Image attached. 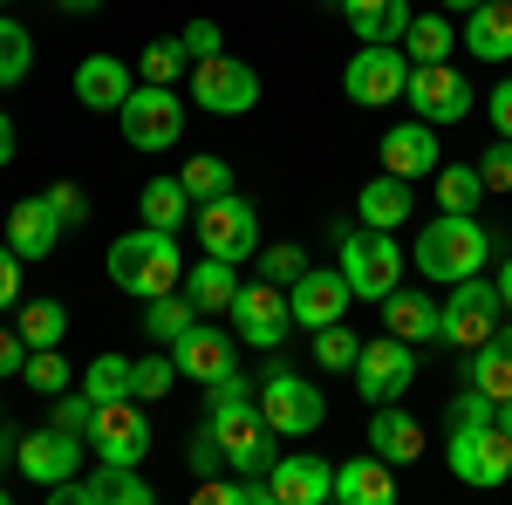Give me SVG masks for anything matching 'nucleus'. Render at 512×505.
Instances as JSON below:
<instances>
[{
  "label": "nucleus",
  "mask_w": 512,
  "mask_h": 505,
  "mask_svg": "<svg viewBox=\"0 0 512 505\" xmlns=\"http://www.w3.org/2000/svg\"><path fill=\"white\" fill-rule=\"evenodd\" d=\"M103 273L117 280L123 294H137V301H158V294H171V287L185 280V253H178V233L137 226V233L110 239V260H103Z\"/></svg>",
  "instance_id": "obj_1"
},
{
  "label": "nucleus",
  "mask_w": 512,
  "mask_h": 505,
  "mask_svg": "<svg viewBox=\"0 0 512 505\" xmlns=\"http://www.w3.org/2000/svg\"><path fill=\"white\" fill-rule=\"evenodd\" d=\"M492 260V226H478V212H437L431 226L417 233V273L451 287Z\"/></svg>",
  "instance_id": "obj_2"
},
{
  "label": "nucleus",
  "mask_w": 512,
  "mask_h": 505,
  "mask_svg": "<svg viewBox=\"0 0 512 505\" xmlns=\"http://www.w3.org/2000/svg\"><path fill=\"white\" fill-rule=\"evenodd\" d=\"M260 417L274 424V437H315L328 424V396L308 376H294L274 349H267V376H260Z\"/></svg>",
  "instance_id": "obj_3"
},
{
  "label": "nucleus",
  "mask_w": 512,
  "mask_h": 505,
  "mask_svg": "<svg viewBox=\"0 0 512 505\" xmlns=\"http://www.w3.org/2000/svg\"><path fill=\"white\" fill-rule=\"evenodd\" d=\"M499 321H506V301H499V280H451V294H444V308H437V342L444 349H478V342H492L499 335Z\"/></svg>",
  "instance_id": "obj_4"
},
{
  "label": "nucleus",
  "mask_w": 512,
  "mask_h": 505,
  "mask_svg": "<svg viewBox=\"0 0 512 505\" xmlns=\"http://www.w3.org/2000/svg\"><path fill=\"white\" fill-rule=\"evenodd\" d=\"M335 246H342V273H349L355 301H383V294L403 287V246H396L390 233H376V226H355L349 233V226H342Z\"/></svg>",
  "instance_id": "obj_5"
},
{
  "label": "nucleus",
  "mask_w": 512,
  "mask_h": 505,
  "mask_svg": "<svg viewBox=\"0 0 512 505\" xmlns=\"http://www.w3.org/2000/svg\"><path fill=\"white\" fill-rule=\"evenodd\" d=\"M403 82H410L403 41H362L342 69V96L355 110H390V103H403Z\"/></svg>",
  "instance_id": "obj_6"
},
{
  "label": "nucleus",
  "mask_w": 512,
  "mask_h": 505,
  "mask_svg": "<svg viewBox=\"0 0 512 505\" xmlns=\"http://www.w3.org/2000/svg\"><path fill=\"white\" fill-rule=\"evenodd\" d=\"M444 465H451L458 485H478V492L506 485L512 478V430H499V417H492V424H451Z\"/></svg>",
  "instance_id": "obj_7"
},
{
  "label": "nucleus",
  "mask_w": 512,
  "mask_h": 505,
  "mask_svg": "<svg viewBox=\"0 0 512 505\" xmlns=\"http://www.w3.org/2000/svg\"><path fill=\"white\" fill-rule=\"evenodd\" d=\"M192 226H198V246L212 253V260H253L260 253V212H253V198H239V192H219V198H205L192 212Z\"/></svg>",
  "instance_id": "obj_8"
},
{
  "label": "nucleus",
  "mask_w": 512,
  "mask_h": 505,
  "mask_svg": "<svg viewBox=\"0 0 512 505\" xmlns=\"http://www.w3.org/2000/svg\"><path fill=\"white\" fill-rule=\"evenodd\" d=\"M123 137H130V151H171L178 137H185V103H178V89H164V82H137L130 96H123Z\"/></svg>",
  "instance_id": "obj_9"
},
{
  "label": "nucleus",
  "mask_w": 512,
  "mask_h": 505,
  "mask_svg": "<svg viewBox=\"0 0 512 505\" xmlns=\"http://www.w3.org/2000/svg\"><path fill=\"white\" fill-rule=\"evenodd\" d=\"M233 335L246 342V349H280V342L294 335V301H287V287H274L267 273H260V280H239Z\"/></svg>",
  "instance_id": "obj_10"
},
{
  "label": "nucleus",
  "mask_w": 512,
  "mask_h": 505,
  "mask_svg": "<svg viewBox=\"0 0 512 505\" xmlns=\"http://www.w3.org/2000/svg\"><path fill=\"white\" fill-rule=\"evenodd\" d=\"M205 424H212V437H219V451H226V465H233V471H267L280 458V437H274V424L260 417V403L205 410Z\"/></svg>",
  "instance_id": "obj_11"
},
{
  "label": "nucleus",
  "mask_w": 512,
  "mask_h": 505,
  "mask_svg": "<svg viewBox=\"0 0 512 505\" xmlns=\"http://www.w3.org/2000/svg\"><path fill=\"white\" fill-rule=\"evenodd\" d=\"M403 103H410V110H417L424 123L451 130V123H465V117H472V82L458 76L451 62H410Z\"/></svg>",
  "instance_id": "obj_12"
},
{
  "label": "nucleus",
  "mask_w": 512,
  "mask_h": 505,
  "mask_svg": "<svg viewBox=\"0 0 512 505\" xmlns=\"http://www.w3.org/2000/svg\"><path fill=\"white\" fill-rule=\"evenodd\" d=\"M192 103L205 117H246L260 103V76L233 55H205V62H192Z\"/></svg>",
  "instance_id": "obj_13"
},
{
  "label": "nucleus",
  "mask_w": 512,
  "mask_h": 505,
  "mask_svg": "<svg viewBox=\"0 0 512 505\" xmlns=\"http://www.w3.org/2000/svg\"><path fill=\"white\" fill-rule=\"evenodd\" d=\"M89 444L103 465H144L151 458V417L137 396H117V403H96V424H89Z\"/></svg>",
  "instance_id": "obj_14"
},
{
  "label": "nucleus",
  "mask_w": 512,
  "mask_h": 505,
  "mask_svg": "<svg viewBox=\"0 0 512 505\" xmlns=\"http://www.w3.org/2000/svg\"><path fill=\"white\" fill-rule=\"evenodd\" d=\"M158 499V485L151 478H137V465H103L89 478H62V485H48V505H151Z\"/></svg>",
  "instance_id": "obj_15"
},
{
  "label": "nucleus",
  "mask_w": 512,
  "mask_h": 505,
  "mask_svg": "<svg viewBox=\"0 0 512 505\" xmlns=\"http://www.w3.org/2000/svg\"><path fill=\"white\" fill-rule=\"evenodd\" d=\"M410 383H417V349H410V342H396V335L362 342V355H355V389H362V403H403Z\"/></svg>",
  "instance_id": "obj_16"
},
{
  "label": "nucleus",
  "mask_w": 512,
  "mask_h": 505,
  "mask_svg": "<svg viewBox=\"0 0 512 505\" xmlns=\"http://www.w3.org/2000/svg\"><path fill=\"white\" fill-rule=\"evenodd\" d=\"M171 362H178L185 383H219L226 369H239V335L212 328V321H192V328L171 342Z\"/></svg>",
  "instance_id": "obj_17"
},
{
  "label": "nucleus",
  "mask_w": 512,
  "mask_h": 505,
  "mask_svg": "<svg viewBox=\"0 0 512 505\" xmlns=\"http://www.w3.org/2000/svg\"><path fill=\"white\" fill-rule=\"evenodd\" d=\"M287 301H294V328H308V335H315V328H328V321H342V314H349L355 294H349V273H342V267H335V273L308 267L294 287H287Z\"/></svg>",
  "instance_id": "obj_18"
},
{
  "label": "nucleus",
  "mask_w": 512,
  "mask_h": 505,
  "mask_svg": "<svg viewBox=\"0 0 512 505\" xmlns=\"http://www.w3.org/2000/svg\"><path fill=\"white\" fill-rule=\"evenodd\" d=\"M14 465H21V478H28V485H41V492H48V485L76 478V465H82V437H69V430H55V424H48V430H28Z\"/></svg>",
  "instance_id": "obj_19"
},
{
  "label": "nucleus",
  "mask_w": 512,
  "mask_h": 505,
  "mask_svg": "<svg viewBox=\"0 0 512 505\" xmlns=\"http://www.w3.org/2000/svg\"><path fill=\"white\" fill-rule=\"evenodd\" d=\"M383 171H396V178H437V123H424V117H410V123H396V130H383Z\"/></svg>",
  "instance_id": "obj_20"
},
{
  "label": "nucleus",
  "mask_w": 512,
  "mask_h": 505,
  "mask_svg": "<svg viewBox=\"0 0 512 505\" xmlns=\"http://www.w3.org/2000/svg\"><path fill=\"white\" fill-rule=\"evenodd\" d=\"M267 478H274V505H328V499H335V465L315 458V451L274 458Z\"/></svg>",
  "instance_id": "obj_21"
},
{
  "label": "nucleus",
  "mask_w": 512,
  "mask_h": 505,
  "mask_svg": "<svg viewBox=\"0 0 512 505\" xmlns=\"http://www.w3.org/2000/svg\"><path fill=\"white\" fill-rule=\"evenodd\" d=\"M410 212H417V192H410V178H396V171L369 178V185L355 192V219H362V226H376V233H403V226H410Z\"/></svg>",
  "instance_id": "obj_22"
},
{
  "label": "nucleus",
  "mask_w": 512,
  "mask_h": 505,
  "mask_svg": "<svg viewBox=\"0 0 512 505\" xmlns=\"http://www.w3.org/2000/svg\"><path fill=\"white\" fill-rule=\"evenodd\" d=\"M130 89H137V82H130V69H123L117 55H82V62H76V103H82V110L117 117Z\"/></svg>",
  "instance_id": "obj_23"
},
{
  "label": "nucleus",
  "mask_w": 512,
  "mask_h": 505,
  "mask_svg": "<svg viewBox=\"0 0 512 505\" xmlns=\"http://www.w3.org/2000/svg\"><path fill=\"white\" fill-rule=\"evenodd\" d=\"M62 233H69V226L55 219V205H48V198H21V205L7 212V246H14L21 260H48Z\"/></svg>",
  "instance_id": "obj_24"
},
{
  "label": "nucleus",
  "mask_w": 512,
  "mask_h": 505,
  "mask_svg": "<svg viewBox=\"0 0 512 505\" xmlns=\"http://www.w3.org/2000/svg\"><path fill=\"white\" fill-rule=\"evenodd\" d=\"M369 451L390 458V465H417V458H424V424H417L403 403H376V417H369Z\"/></svg>",
  "instance_id": "obj_25"
},
{
  "label": "nucleus",
  "mask_w": 512,
  "mask_h": 505,
  "mask_svg": "<svg viewBox=\"0 0 512 505\" xmlns=\"http://www.w3.org/2000/svg\"><path fill=\"white\" fill-rule=\"evenodd\" d=\"M335 499L342 505H390L396 499V465L390 458H342L335 465Z\"/></svg>",
  "instance_id": "obj_26"
},
{
  "label": "nucleus",
  "mask_w": 512,
  "mask_h": 505,
  "mask_svg": "<svg viewBox=\"0 0 512 505\" xmlns=\"http://www.w3.org/2000/svg\"><path fill=\"white\" fill-rule=\"evenodd\" d=\"M465 48L478 62H512V0H478L465 14Z\"/></svg>",
  "instance_id": "obj_27"
},
{
  "label": "nucleus",
  "mask_w": 512,
  "mask_h": 505,
  "mask_svg": "<svg viewBox=\"0 0 512 505\" xmlns=\"http://www.w3.org/2000/svg\"><path fill=\"white\" fill-rule=\"evenodd\" d=\"M376 308H383V328H390L396 342H410V349L437 342V301L431 294H403V287H396V294H383Z\"/></svg>",
  "instance_id": "obj_28"
},
{
  "label": "nucleus",
  "mask_w": 512,
  "mask_h": 505,
  "mask_svg": "<svg viewBox=\"0 0 512 505\" xmlns=\"http://www.w3.org/2000/svg\"><path fill=\"white\" fill-rule=\"evenodd\" d=\"M335 7H342V21H349L362 41H403V28L417 21L410 0H335Z\"/></svg>",
  "instance_id": "obj_29"
},
{
  "label": "nucleus",
  "mask_w": 512,
  "mask_h": 505,
  "mask_svg": "<svg viewBox=\"0 0 512 505\" xmlns=\"http://www.w3.org/2000/svg\"><path fill=\"white\" fill-rule=\"evenodd\" d=\"M185 294H192L198 314H233V294H239V267L233 260H198L192 273H185Z\"/></svg>",
  "instance_id": "obj_30"
},
{
  "label": "nucleus",
  "mask_w": 512,
  "mask_h": 505,
  "mask_svg": "<svg viewBox=\"0 0 512 505\" xmlns=\"http://www.w3.org/2000/svg\"><path fill=\"white\" fill-rule=\"evenodd\" d=\"M137 212H144V226H158V233H185V219H192L198 205L185 192V178H151L144 192H137Z\"/></svg>",
  "instance_id": "obj_31"
},
{
  "label": "nucleus",
  "mask_w": 512,
  "mask_h": 505,
  "mask_svg": "<svg viewBox=\"0 0 512 505\" xmlns=\"http://www.w3.org/2000/svg\"><path fill=\"white\" fill-rule=\"evenodd\" d=\"M465 383H478L492 403H506L512 396V349L492 335V342H478V349H465Z\"/></svg>",
  "instance_id": "obj_32"
},
{
  "label": "nucleus",
  "mask_w": 512,
  "mask_h": 505,
  "mask_svg": "<svg viewBox=\"0 0 512 505\" xmlns=\"http://www.w3.org/2000/svg\"><path fill=\"white\" fill-rule=\"evenodd\" d=\"M451 48H458V21L451 14H417L403 28V55L410 62H451Z\"/></svg>",
  "instance_id": "obj_33"
},
{
  "label": "nucleus",
  "mask_w": 512,
  "mask_h": 505,
  "mask_svg": "<svg viewBox=\"0 0 512 505\" xmlns=\"http://www.w3.org/2000/svg\"><path fill=\"white\" fill-rule=\"evenodd\" d=\"M192 321H198V308H192V294H178V287H171V294H158V301H144V335H151V342H164V349H171Z\"/></svg>",
  "instance_id": "obj_34"
},
{
  "label": "nucleus",
  "mask_w": 512,
  "mask_h": 505,
  "mask_svg": "<svg viewBox=\"0 0 512 505\" xmlns=\"http://www.w3.org/2000/svg\"><path fill=\"white\" fill-rule=\"evenodd\" d=\"M478 198H485L478 164H437V212H478Z\"/></svg>",
  "instance_id": "obj_35"
},
{
  "label": "nucleus",
  "mask_w": 512,
  "mask_h": 505,
  "mask_svg": "<svg viewBox=\"0 0 512 505\" xmlns=\"http://www.w3.org/2000/svg\"><path fill=\"white\" fill-rule=\"evenodd\" d=\"M69 335V308L62 301H21V342L28 349H62Z\"/></svg>",
  "instance_id": "obj_36"
},
{
  "label": "nucleus",
  "mask_w": 512,
  "mask_h": 505,
  "mask_svg": "<svg viewBox=\"0 0 512 505\" xmlns=\"http://www.w3.org/2000/svg\"><path fill=\"white\" fill-rule=\"evenodd\" d=\"M355 355H362V335H355V328H342V321L315 328V362L328 376H355Z\"/></svg>",
  "instance_id": "obj_37"
},
{
  "label": "nucleus",
  "mask_w": 512,
  "mask_h": 505,
  "mask_svg": "<svg viewBox=\"0 0 512 505\" xmlns=\"http://www.w3.org/2000/svg\"><path fill=\"white\" fill-rule=\"evenodd\" d=\"M178 178H185V192H192V205H205V198H219V192H233L239 178H233V164H226V157H185V171H178Z\"/></svg>",
  "instance_id": "obj_38"
},
{
  "label": "nucleus",
  "mask_w": 512,
  "mask_h": 505,
  "mask_svg": "<svg viewBox=\"0 0 512 505\" xmlns=\"http://www.w3.org/2000/svg\"><path fill=\"white\" fill-rule=\"evenodd\" d=\"M171 383H178L171 349H164V355H137V362H130V396H137V403H164V396H171Z\"/></svg>",
  "instance_id": "obj_39"
},
{
  "label": "nucleus",
  "mask_w": 512,
  "mask_h": 505,
  "mask_svg": "<svg viewBox=\"0 0 512 505\" xmlns=\"http://www.w3.org/2000/svg\"><path fill=\"white\" fill-rule=\"evenodd\" d=\"M28 69H35V41H28V28H21V21H0V89H21Z\"/></svg>",
  "instance_id": "obj_40"
},
{
  "label": "nucleus",
  "mask_w": 512,
  "mask_h": 505,
  "mask_svg": "<svg viewBox=\"0 0 512 505\" xmlns=\"http://www.w3.org/2000/svg\"><path fill=\"white\" fill-rule=\"evenodd\" d=\"M137 76H144V82H164V89H171L178 76H192V55H185V41H178V35L151 41V48H144V62H137Z\"/></svg>",
  "instance_id": "obj_41"
},
{
  "label": "nucleus",
  "mask_w": 512,
  "mask_h": 505,
  "mask_svg": "<svg viewBox=\"0 0 512 505\" xmlns=\"http://www.w3.org/2000/svg\"><path fill=\"white\" fill-rule=\"evenodd\" d=\"M82 389H89L96 403H117V396H130V355H96V362L82 369Z\"/></svg>",
  "instance_id": "obj_42"
},
{
  "label": "nucleus",
  "mask_w": 512,
  "mask_h": 505,
  "mask_svg": "<svg viewBox=\"0 0 512 505\" xmlns=\"http://www.w3.org/2000/svg\"><path fill=\"white\" fill-rule=\"evenodd\" d=\"M253 260H260V273H267L274 287H294V280L308 273V253H301V246H287V239H280V246H260Z\"/></svg>",
  "instance_id": "obj_43"
},
{
  "label": "nucleus",
  "mask_w": 512,
  "mask_h": 505,
  "mask_svg": "<svg viewBox=\"0 0 512 505\" xmlns=\"http://www.w3.org/2000/svg\"><path fill=\"white\" fill-rule=\"evenodd\" d=\"M21 376H28V389H41V396H62V389H69V362L55 349H28V369H21Z\"/></svg>",
  "instance_id": "obj_44"
},
{
  "label": "nucleus",
  "mask_w": 512,
  "mask_h": 505,
  "mask_svg": "<svg viewBox=\"0 0 512 505\" xmlns=\"http://www.w3.org/2000/svg\"><path fill=\"white\" fill-rule=\"evenodd\" d=\"M48 424L69 430V437H89V424H96V396H89V389H76V396L62 389V403L48 410Z\"/></svg>",
  "instance_id": "obj_45"
},
{
  "label": "nucleus",
  "mask_w": 512,
  "mask_h": 505,
  "mask_svg": "<svg viewBox=\"0 0 512 505\" xmlns=\"http://www.w3.org/2000/svg\"><path fill=\"white\" fill-rule=\"evenodd\" d=\"M185 465H192V478H212V471L226 465V451H219V437H212V424H198L192 437H185Z\"/></svg>",
  "instance_id": "obj_46"
},
{
  "label": "nucleus",
  "mask_w": 512,
  "mask_h": 505,
  "mask_svg": "<svg viewBox=\"0 0 512 505\" xmlns=\"http://www.w3.org/2000/svg\"><path fill=\"white\" fill-rule=\"evenodd\" d=\"M205 396H212V410H233V403H260V383L239 376V369H226L219 383H205Z\"/></svg>",
  "instance_id": "obj_47"
},
{
  "label": "nucleus",
  "mask_w": 512,
  "mask_h": 505,
  "mask_svg": "<svg viewBox=\"0 0 512 505\" xmlns=\"http://www.w3.org/2000/svg\"><path fill=\"white\" fill-rule=\"evenodd\" d=\"M492 417H499V403H492L478 383H465L458 396H451V424H492Z\"/></svg>",
  "instance_id": "obj_48"
},
{
  "label": "nucleus",
  "mask_w": 512,
  "mask_h": 505,
  "mask_svg": "<svg viewBox=\"0 0 512 505\" xmlns=\"http://www.w3.org/2000/svg\"><path fill=\"white\" fill-rule=\"evenodd\" d=\"M478 178H485V192H512V137H499L478 157Z\"/></svg>",
  "instance_id": "obj_49"
},
{
  "label": "nucleus",
  "mask_w": 512,
  "mask_h": 505,
  "mask_svg": "<svg viewBox=\"0 0 512 505\" xmlns=\"http://www.w3.org/2000/svg\"><path fill=\"white\" fill-rule=\"evenodd\" d=\"M48 205H55V219H62V226H82V219H89V198H82V185H69V178H62V185H48Z\"/></svg>",
  "instance_id": "obj_50"
},
{
  "label": "nucleus",
  "mask_w": 512,
  "mask_h": 505,
  "mask_svg": "<svg viewBox=\"0 0 512 505\" xmlns=\"http://www.w3.org/2000/svg\"><path fill=\"white\" fill-rule=\"evenodd\" d=\"M185 55L192 62H205V55H226V35H219V21H185Z\"/></svg>",
  "instance_id": "obj_51"
},
{
  "label": "nucleus",
  "mask_w": 512,
  "mask_h": 505,
  "mask_svg": "<svg viewBox=\"0 0 512 505\" xmlns=\"http://www.w3.org/2000/svg\"><path fill=\"white\" fill-rule=\"evenodd\" d=\"M21 267H28V260H21V253H14V246L0 239V314L21 308Z\"/></svg>",
  "instance_id": "obj_52"
},
{
  "label": "nucleus",
  "mask_w": 512,
  "mask_h": 505,
  "mask_svg": "<svg viewBox=\"0 0 512 505\" xmlns=\"http://www.w3.org/2000/svg\"><path fill=\"white\" fill-rule=\"evenodd\" d=\"M28 369V342H21V328H0V376H21Z\"/></svg>",
  "instance_id": "obj_53"
},
{
  "label": "nucleus",
  "mask_w": 512,
  "mask_h": 505,
  "mask_svg": "<svg viewBox=\"0 0 512 505\" xmlns=\"http://www.w3.org/2000/svg\"><path fill=\"white\" fill-rule=\"evenodd\" d=\"M485 110H492V130H499V137H512V76L485 96Z\"/></svg>",
  "instance_id": "obj_54"
},
{
  "label": "nucleus",
  "mask_w": 512,
  "mask_h": 505,
  "mask_svg": "<svg viewBox=\"0 0 512 505\" xmlns=\"http://www.w3.org/2000/svg\"><path fill=\"white\" fill-rule=\"evenodd\" d=\"M7 164H14V117L0 110V171H7Z\"/></svg>",
  "instance_id": "obj_55"
},
{
  "label": "nucleus",
  "mask_w": 512,
  "mask_h": 505,
  "mask_svg": "<svg viewBox=\"0 0 512 505\" xmlns=\"http://www.w3.org/2000/svg\"><path fill=\"white\" fill-rule=\"evenodd\" d=\"M499 301H506V314H512V253L499 260Z\"/></svg>",
  "instance_id": "obj_56"
},
{
  "label": "nucleus",
  "mask_w": 512,
  "mask_h": 505,
  "mask_svg": "<svg viewBox=\"0 0 512 505\" xmlns=\"http://www.w3.org/2000/svg\"><path fill=\"white\" fill-rule=\"evenodd\" d=\"M55 7H62V14H96L103 0H55Z\"/></svg>",
  "instance_id": "obj_57"
},
{
  "label": "nucleus",
  "mask_w": 512,
  "mask_h": 505,
  "mask_svg": "<svg viewBox=\"0 0 512 505\" xmlns=\"http://www.w3.org/2000/svg\"><path fill=\"white\" fill-rule=\"evenodd\" d=\"M472 7H478V0H444V14H458V21H465Z\"/></svg>",
  "instance_id": "obj_58"
},
{
  "label": "nucleus",
  "mask_w": 512,
  "mask_h": 505,
  "mask_svg": "<svg viewBox=\"0 0 512 505\" xmlns=\"http://www.w3.org/2000/svg\"><path fill=\"white\" fill-rule=\"evenodd\" d=\"M499 430H512V396H506V403H499Z\"/></svg>",
  "instance_id": "obj_59"
},
{
  "label": "nucleus",
  "mask_w": 512,
  "mask_h": 505,
  "mask_svg": "<svg viewBox=\"0 0 512 505\" xmlns=\"http://www.w3.org/2000/svg\"><path fill=\"white\" fill-rule=\"evenodd\" d=\"M499 342H506V349H512V328H499Z\"/></svg>",
  "instance_id": "obj_60"
},
{
  "label": "nucleus",
  "mask_w": 512,
  "mask_h": 505,
  "mask_svg": "<svg viewBox=\"0 0 512 505\" xmlns=\"http://www.w3.org/2000/svg\"><path fill=\"white\" fill-rule=\"evenodd\" d=\"M0 14H7V0H0Z\"/></svg>",
  "instance_id": "obj_61"
},
{
  "label": "nucleus",
  "mask_w": 512,
  "mask_h": 505,
  "mask_svg": "<svg viewBox=\"0 0 512 505\" xmlns=\"http://www.w3.org/2000/svg\"><path fill=\"white\" fill-rule=\"evenodd\" d=\"M0 424H7V410H0Z\"/></svg>",
  "instance_id": "obj_62"
}]
</instances>
